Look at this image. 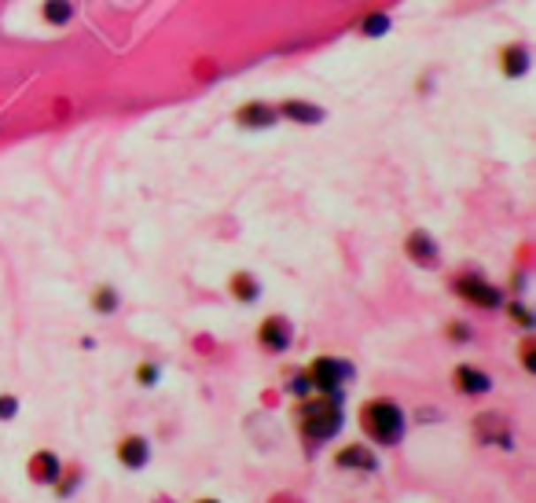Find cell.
<instances>
[{
    "label": "cell",
    "mask_w": 536,
    "mask_h": 503,
    "mask_svg": "<svg viewBox=\"0 0 536 503\" xmlns=\"http://www.w3.org/2000/svg\"><path fill=\"white\" fill-rule=\"evenodd\" d=\"M295 426L309 452L331 445L346 430V393H309L295 405Z\"/></svg>",
    "instance_id": "6da1fadb"
},
{
    "label": "cell",
    "mask_w": 536,
    "mask_h": 503,
    "mask_svg": "<svg viewBox=\"0 0 536 503\" xmlns=\"http://www.w3.org/2000/svg\"><path fill=\"white\" fill-rule=\"evenodd\" d=\"M356 422H360L364 441L375 445V448H401L408 437V412L394 397L364 400L360 412H356Z\"/></svg>",
    "instance_id": "7a4b0ae2"
},
{
    "label": "cell",
    "mask_w": 536,
    "mask_h": 503,
    "mask_svg": "<svg viewBox=\"0 0 536 503\" xmlns=\"http://www.w3.org/2000/svg\"><path fill=\"white\" fill-rule=\"evenodd\" d=\"M452 294L459 301H467L471 309H481V313H500L503 301H507V290L500 283H493L485 272H474V268H463L448 280Z\"/></svg>",
    "instance_id": "3957f363"
},
{
    "label": "cell",
    "mask_w": 536,
    "mask_h": 503,
    "mask_svg": "<svg viewBox=\"0 0 536 503\" xmlns=\"http://www.w3.org/2000/svg\"><path fill=\"white\" fill-rule=\"evenodd\" d=\"M305 371H309L312 393H331V397L346 393V386L356 379L353 360H346V357H331V353L312 357V360L305 364Z\"/></svg>",
    "instance_id": "277c9868"
},
{
    "label": "cell",
    "mask_w": 536,
    "mask_h": 503,
    "mask_svg": "<svg viewBox=\"0 0 536 503\" xmlns=\"http://www.w3.org/2000/svg\"><path fill=\"white\" fill-rule=\"evenodd\" d=\"M474 441L485 445V448H496V452H515L518 441H515V426H510V419H503L500 412H481L474 422Z\"/></svg>",
    "instance_id": "5b68a950"
},
{
    "label": "cell",
    "mask_w": 536,
    "mask_h": 503,
    "mask_svg": "<svg viewBox=\"0 0 536 503\" xmlns=\"http://www.w3.org/2000/svg\"><path fill=\"white\" fill-rule=\"evenodd\" d=\"M298 331H295V323H290L283 313H272V316H264L257 323V345H261V353L268 357H283L290 345H295Z\"/></svg>",
    "instance_id": "8992f818"
},
{
    "label": "cell",
    "mask_w": 536,
    "mask_h": 503,
    "mask_svg": "<svg viewBox=\"0 0 536 503\" xmlns=\"http://www.w3.org/2000/svg\"><path fill=\"white\" fill-rule=\"evenodd\" d=\"M331 463L338 470H346V474H379L382 470V456H379V448L368 445V441H349L342 445L331 456Z\"/></svg>",
    "instance_id": "52a82bcc"
},
{
    "label": "cell",
    "mask_w": 536,
    "mask_h": 503,
    "mask_svg": "<svg viewBox=\"0 0 536 503\" xmlns=\"http://www.w3.org/2000/svg\"><path fill=\"white\" fill-rule=\"evenodd\" d=\"M114 460H118V467H126L129 474H140V470L151 467L155 445H151L148 434H126V437L114 445Z\"/></svg>",
    "instance_id": "ba28073f"
},
{
    "label": "cell",
    "mask_w": 536,
    "mask_h": 503,
    "mask_svg": "<svg viewBox=\"0 0 536 503\" xmlns=\"http://www.w3.org/2000/svg\"><path fill=\"white\" fill-rule=\"evenodd\" d=\"M404 258L423 272H433V268H441V243H437L426 228H411L404 236Z\"/></svg>",
    "instance_id": "9c48e42d"
},
{
    "label": "cell",
    "mask_w": 536,
    "mask_h": 503,
    "mask_svg": "<svg viewBox=\"0 0 536 503\" xmlns=\"http://www.w3.org/2000/svg\"><path fill=\"white\" fill-rule=\"evenodd\" d=\"M452 390L467 400H478V397H489L493 393V375L485 371L481 364H456L452 368Z\"/></svg>",
    "instance_id": "30bf717a"
},
{
    "label": "cell",
    "mask_w": 536,
    "mask_h": 503,
    "mask_svg": "<svg viewBox=\"0 0 536 503\" xmlns=\"http://www.w3.org/2000/svg\"><path fill=\"white\" fill-rule=\"evenodd\" d=\"M63 467H66V460L59 456L56 448H37V452H30V460H27V477L41 489H52L59 482Z\"/></svg>",
    "instance_id": "8fae6325"
},
{
    "label": "cell",
    "mask_w": 536,
    "mask_h": 503,
    "mask_svg": "<svg viewBox=\"0 0 536 503\" xmlns=\"http://www.w3.org/2000/svg\"><path fill=\"white\" fill-rule=\"evenodd\" d=\"M276 121H279L276 104H264V99H250V104H242V107L235 111V125H242V129H250V133L272 129Z\"/></svg>",
    "instance_id": "7c38bea8"
},
{
    "label": "cell",
    "mask_w": 536,
    "mask_h": 503,
    "mask_svg": "<svg viewBox=\"0 0 536 503\" xmlns=\"http://www.w3.org/2000/svg\"><path fill=\"white\" fill-rule=\"evenodd\" d=\"M228 294H232V301H239V306H257L261 294H264V283L254 272H232L228 275Z\"/></svg>",
    "instance_id": "4fadbf2b"
},
{
    "label": "cell",
    "mask_w": 536,
    "mask_h": 503,
    "mask_svg": "<svg viewBox=\"0 0 536 503\" xmlns=\"http://www.w3.org/2000/svg\"><path fill=\"white\" fill-rule=\"evenodd\" d=\"M529 63H532V56H529L525 44H507V48H500V74H503L507 81L525 78V74H529Z\"/></svg>",
    "instance_id": "5bb4252c"
},
{
    "label": "cell",
    "mask_w": 536,
    "mask_h": 503,
    "mask_svg": "<svg viewBox=\"0 0 536 503\" xmlns=\"http://www.w3.org/2000/svg\"><path fill=\"white\" fill-rule=\"evenodd\" d=\"M279 118L287 121H302V125H320L327 118V111L320 104H309V99H283V104H276Z\"/></svg>",
    "instance_id": "9a60e30c"
},
{
    "label": "cell",
    "mask_w": 536,
    "mask_h": 503,
    "mask_svg": "<svg viewBox=\"0 0 536 503\" xmlns=\"http://www.w3.org/2000/svg\"><path fill=\"white\" fill-rule=\"evenodd\" d=\"M81 485H85V470H81L78 463H66L63 474H59V482L52 485V496H56L59 503H66V499H74V496L81 492Z\"/></svg>",
    "instance_id": "2e32d148"
},
{
    "label": "cell",
    "mask_w": 536,
    "mask_h": 503,
    "mask_svg": "<svg viewBox=\"0 0 536 503\" xmlns=\"http://www.w3.org/2000/svg\"><path fill=\"white\" fill-rule=\"evenodd\" d=\"M500 313H507V320L515 323L522 335H532V331H536V313L529 309V301H522V298H507Z\"/></svg>",
    "instance_id": "e0dca14e"
},
{
    "label": "cell",
    "mask_w": 536,
    "mask_h": 503,
    "mask_svg": "<svg viewBox=\"0 0 536 503\" xmlns=\"http://www.w3.org/2000/svg\"><path fill=\"white\" fill-rule=\"evenodd\" d=\"M88 306H92L96 316H114V313L121 309V294H118L114 283H100V287L88 294Z\"/></svg>",
    "instance_id": "ac0fdd59"
},
{
    "label": "cell",
    "mask_w": 536,
    "mask_h": 503,
    "mask_svg": "<svg viewBox=\"0 0 536 503\" xmlns=\"http://www.w3.org/2000/svg\"><path fill=\"white\" fill-rule=\"evenodd\" d=\"M41 19L48 22V27H66V22L74 19V4H70V0H44Z\"/></svg>",
    "instance_id": "d6986e66"
},
{
    "label": "cell",
    "mask_w": 536,
    "mask_h": 503,
    "mask_svg": "<svg viewBox=\"0 0 536 503\" xmlns=\"http://www.w3.org/2000/svg\"><path fill=\"white\" fill-rule=\"evenodd\" d=\"M356 30H360V37H386L389 30H394V19L382 15V12H375V15H364Z\"/></svg>",
    "instance_id": "ffe728a7"
},
{
    "label": "cell",
    "mask_w": 536,
    "mask_h": 503,
    "mask_svg": "<svg viewBox=\"0 0 536 503\" xmlns=\"http://www.w3.org/2000/svg\"><path fill=\"white\" fill-rule=\"evenodd\" d=\"M445 338H448L452 345H471L478 335H474V323H471V320H448V323H445Z\"/></svg>",
    "instance_id": "44dd1931"
},
{
    "label": "cell",
    "mask_w": 536,
    "mask_h": 503,
    "mask_svg": "<svg viewBox=\"0 0 536 503\" xmlns=\"http://www.w3.org/2000/svg\"><path fill=\"white\" fill-rule=\"evenodd\" d=\"M133 379H136V386H143V390H155V386L162 383V364H155V360H140L136 371H133Z\"/></svg>",
    "instance_id": "7402d4cb"
},
{
    "label": "cell",
    "mask_w": 536,
    "mask_h": 503,
    "mask_svg": "<svg viewBox=\"0 0 536 503\" xmlns=\"http://www.w3.org/2000/svg\"><path fill=\"white\" fill-rule=\"evenodd\" d=\"M287 393L295 397V400H302V397H309L312 393V383H309V371L305 368H295V371H287Z\"/></svg>",
    "instance_id": "603a6c76"
},
{
    "label": "cell",
    "mask_w": 536,
    "mask_h": 503,
    "mask_svg": "<svg viewBox=\"0 0 536 503\" xmlns=\"http://www.w3.org/2000/svg\"><path fill=\"white\" fill-rule=\"evenodd\" d=\"M518 360H522V371L525 375H536V342L525 335L522 338V349H518Z\"/></svg>",
    "instance_id": "cb8c5ba5"
},
{
    "label": "cell",
    "mask_w": 536,
    "mask_h": 503,
    "mask_svg": "<svg viewBox=\"0 0 536 503\" xmlns=\"http://www.w3.org/2000/svg\"><path fill=\"white\" fill-rule=\"evenodd\" d=\"M22 412V400L15 393H0V422H11Z\"/></svg>",
    "instance_id": "d4e9b609"
},
{
    "label": "cell",
    "mask_w": 536,
    "mask_h": 503,
    "mask_svg": "<svg viewBox=\"0 0 536 503\" xmlns=\"http://www.w3.org/2000/svg\"><path fill=\"white\" fill-rule=\"evenodd\" d=\"M510 290H515V294H525L529 290V272H515V275H510Z\"/></svg>",
    "instance_id": "484cf974"
},
{
    "label": "cell",
    "mask_w": 536,
    "mask_h": 503,
    "mask_svg": "<svg viewBox=\"0 0 536 503\" xmlns=\"http://www.w3.org/2000/svg\"><path fill=\"white\" fill-rule=\"evenodd\" d=\"M191 503H225V499H217V496H199V499H191Z\"/></svg>",
    "instance_id": "4316f807"
}]
</instances>
